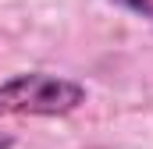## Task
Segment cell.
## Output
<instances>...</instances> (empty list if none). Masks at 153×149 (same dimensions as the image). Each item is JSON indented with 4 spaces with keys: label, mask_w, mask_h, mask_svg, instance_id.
<instances>
[{
    "label": "cell",
    "mask_w": 153,
    "mask_h": 149,
    "mask_svg": "<svg viewBox=\"0 0 153 149\" xmlns=\"http://www.w3.org/2000/svg\"><path fill=\"white\" fill-rule=\"evenodd\" d=\"M85 100L82 82L53 71H18L0 82V117H68Z\"/></svg>",
    "instance_id": "obj_1"
},
{
    "label": "cell",
    "mask_w": 153,
    "mask_h": 149,
    "mask_svg": "<svg viewBox=\"0 0 153 149\" xmlns=\"http://www.w3.org/2000/svg\"><path fill=\"white\" fill-rule=\"evenodd\" d=\"M107 4H114V7L143 18V21H153V0H107Z\"/></svg>",
    "instance_id": "obj_2"
},
{
    "label": "cell",
    "mask_w": 153,
    "mask_h": 149,
    "mask_svg": "<svg viewBox=\"0 0 153 149\" xmlns=\"http://www.w3.org/2000/svg\"><path fill=\"white\" fill-rule=\"evenodd\" d=\"M0 149H14V135L11 131H0Z\"/></svg>",
    "instance_id": "obj_3"
}]
</instances>
